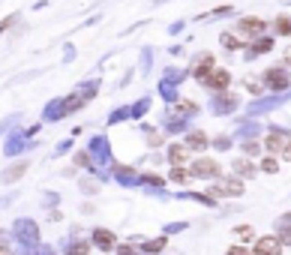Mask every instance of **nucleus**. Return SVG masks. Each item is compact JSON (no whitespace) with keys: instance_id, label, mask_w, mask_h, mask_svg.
<instances>
[{"instance_id":"1","label":"nucleus","mask_w":291,"mask_h":255,"mask_svg":"<svg viewBox=\"0 0 291 255\" xmlns=\"http://www.w3.org/2000/svg\"><path fill=\"white\" fill-rule=\"evenodd\" d=\"M210 195H225V198H237V195H243V180H237V177H219V180L213 183Z\"/></svg>"},{"instance_id":"2","label":"nucleus","mask_w":291,"mask_h":255,"mask_svg":"<svg viewBox=\"0 0 291 255\" xmlns=\"http://www.w3.org/2000/svg\"><path fill=\"white\" fill-rule=\"evenodd\" d=\"M192 177H219V162H216V159H207V156L195 159V165H192Z\"/></svg>"},{"instance_id":"3","label":"nucleus","mask_w":291,"mask_h":255,"mask_svg":"<svg viewBox=\"0 0 291 255\" xmlns=\"http://www.w3.org/2000/svg\"><path fill=\"white\" fill-rule=\"evenodd\" d=\"M237 27H240V33H243V39H258L261 36V33H264V21L261 18H243L240 24H237Z\"/></svg>"},{"instance_id":"4","label":"nucleus","mask_w":291,"mask_h":255,"mask_svg":"<svg viewBox=\"0 0 291 255\" xmlns=\"http://www.w3.org/2000/svg\"><path fill=\"white\" fill-rule=\"evenodd\" d=\"M264 84L273 87V90H285L288 84H291V75L285 69H270V72H264Z\"/></svg>"},{"instance_id":"5","label":"nucleus","mask_w":291,"mask_h":255,"mask_svg":"<svg viewBox=\"0 0 291 255\" xmlns=\"http://www.w3.org/2000/svg\"><path fill=\"white\" fill-rule=\"evenodd\" d=\"M204 84H207L210 90H225L231 84V75H228V69H213L207 78H204Z\"/></svg>"},{"instance_id":"6","label":"nucleus","mask_w":291,"mask_h":255,"mask_svg":"<svg viewBox=\"0 0 291 255\" xmlns=\"http://www.w3.org/2000/svg\"><path fill=\"white\" fill-rule=\"evenodd\" d=\"M255 255H282L279 237H261V240L255 243Z\"/></svg>"},{"instance_id":"7","label":"nucleus","mask_w":291,"mask_h":255,"mask_svg":"<svg viewBox=\"0 0 291 255\" xmlns=\"http://www.w3.org/2000/svg\"><path fill=\"white\" fill-rule=\"evenodd\" d=\"M288 135H282V132H267V138H264V144H267V153H282L285 147H288Z\"/></svg>"},{"instance_id":"8","label":"nucleus","mask_w":291,"mask_h":255,"mask_svg":"<svg viewBox=\"0 0 291 255\" xmlns=\"http://www.w3.org/2000/svg\"><path fill=\"white\" fill-rule=\"evenodd\" d=\"M210 72H213V54H204V57H201V60L192 66V75L204 81V78H207Z\"/></svg>"},{"instance_id":"9","label":"nucleus","mask_w":291,"mask_h":255,"mask_svg":"<svg viewBox=\"0 0 291 255\" xmlns=\"http://www.w3.org/2000/svg\"><path fill=\"white\" fill-rule=\"evenodd\" d=\"M93 243H96L99 249H111V246L117 243V237H114L108 228H96V231H93Z\"/></svg>"},{"instance_id":"10","label":"nucleus","mask_w":291,"mask_h":255,"mask_svg":"<svg viewBox=\"0 0 291 255\" xmlns=\"http://www.w3.org/2000/svg\"><path fill=\"white\" fill-rule=\"evenodd\" d=\"M24 171H27V162H15L9 171H3L0 174V183H15L18 177H24Z\"/></svg>"},{"instance_id":"11","label":"nucleus","mask_w":291,"mask_h":255,"mask_svg":"<svg viewBox=\"0 0 291 255\" xmlns=\"http://www.w3.org/2000/svg\"><path fill=\"white\" fill-rule=\"evenodd\" d=\"M168 159L174 162V165H183L186 159H189V147H186V144H171V150H168Z\"/></svg>"},{"instance_id":"12","label":"nucleus","mask_w":291,"mask_h":255,"mask_svg":"<svg viewBox=\"0 0 291 255\" xmlns=\"http://www.w3.org/2000/svg\"><path fill=\"white\" fill-rule=\"evenodd\" d=\"M186 147H189V150H204V147H207V135H204V132H192L189 141H186Z\"/></svg>"},{"instance_id":"13","label":"nucleus","mask_w":291,"mask_h":255,"mask_svg":"<svg viewBox=\"0 0 291 255\" xmlns=\"http://www.w3.org/2000/svg\"><path fill=\"white\" fill-rule=\"evenodd\" d=\"M234 171L240 174V177H252V174H255V165L246 162V159H237V162H234Z\"/></svg>"},{"instance_id":"14","label":"nucleus","mask_w":291,"mask_h":255,"mask_svg":"<svg viewBox=\"0 0 291 255\" xmlns=\"http://www.w3.org/2000/svg\"><path fill=\"white\" fill-rule=\"evenodd\" d=\"M189 177H192V171H186L183 165H174V168H171V180H174V183H186Z\"/></svg>"},{"instance_id":"15","label":"nucleus","mask_w":291,"mask_h":255,"mask_svg":"<svg viewBox=\"0 0 291 255\" xmlns=\"http://www.w3.org/2000/svg\"><path fill=\"white\" fill-rule=\"evenodd\" d=\"M270 45H273V42H270L267 36H258V39L252 42V54H264V51H270Z\"/></svg>"},{"instance_id":"16","label":"nucleus","mask_w":291,"mask_h":255,"mask_svg":"<svg viewBox=\"0 0 291 255\" xmlns=\"http://www.w3.org/2000/svg\"><path fill=\"white\" fill-rule=\"evenodd\" d=\"M276 33H282V36H288V33H291V21H288V15H279V18H276Z\"/></svg>"},{"instance_id":"17","label":"nucleus","mask_w":291,"mask_h":255,"mask_svg":"<svg viewBox=\"0 0 291 255\" xmlns=\"http://www.w3.org/2000/svg\"><path fill=\"white\" fill-rule=\"evenodd\" d=\"M222 45H225V48H243V39L231 36V33H222Z\"/></svg>"},{"instance_id":"18","label":"nucleus","mask_w":291,"mask_h":255,"mask_svg":"<svg viewBox=\"0 0 291 255\" xmlns=\"http://www.w3.org/2000/svg\"><path fill=\"white\" fill-rule=\"evenodd\" d=\"M69 255H90V243H72Z\"/></svg>"},{"instance_id":"19","label":"nucleus","mask_w":291,"mask_h":255,"mask_svg":"<svg viewBox=\"0 0 291 255\" xmlns=\"http://www.w3.org/2000/svg\"><path fill=\"white\" fill-rule=\"evenodd\" d=\"M261 171H267V174H276V159H273V156H264V162H261Z\"/></svg>"},{"instance_id":"20","label":"nucleus","mask_w":291,"mask_h":255,"mask_svg":"<svg viewBox=\"0 0 291 255\" xmlns=\"http://www.w3.org/2000/svg\"><path fill=\"white\" fill-rule=\"evenodd\" d=\"M174 111H183V114H186V111H195V102H189V99H180L177 105H174Z\"/></svg>"},{"instance_id":"21","label":"nucleus","mask_w":291,"mask_h":255,"mask_svg":"<svg viewBox=\"0 0 291 255\" xmlns=\"http://www.w3.org/2000/svg\"><path fill=\"white\" fill-rule=\"evenodd\" d=\"M15 21H18V15H9V18H3V21H0V33H3L9 24H15Z\"/></svg>"},{"instance_id":"22","label":"nucleus","mask_w":291,"mask_h":255,"mask_svg":"<svg viewBox=\"0 0 291 255\" xmlns=\"http://www.w3.org/2000/svg\"><path fill=\"white\" fill-rule=\"evenodd\" d=\"M225 255H252V252H249V249H243V246H231Z\"/></svg>"},{"instance_id":"23","label":"nucleus","mask_w":291,"mask_h":255,"mask_svg":"<svg viewBox=\"0 0 291 255\" xmlns=\"http://www.w3.org/2000/svg\"><path fill=\"white\" fill-rule=\"evenodd\" d=\"M234 231H237V234H240V237H243V240H249V237H252V231H249L246 225H237Z\"/></svg>"},{"instance_id":"24","label":"nucleus","mask_w":291,"mask_h":255,"mask_svg":"<svg viewBox=\"0 0 291 255\" xmlns=\"http://www.w3.org/2000/svg\"><path fill=\"white\" fill-rule=\"evenodd\" d=\"M279 243H291V225H288V228H282V234H279Z\"/></svg>"},{"instance_id":"25","label":"nucleus","mask_w":291,"mask_h":255,"mask_svg":"<svg viewBox=\"0 0 291 255\" xmlns=\"http://www.w3.org/2000/svg\"><path fill=\"white\" fill-rule=\"evenodd\" d=\"M162 246H165V240H162V237H156V240H150V249H153V252H159Z\"/></svg>"},{"instance_id":"26","label":"nucleus","mask_w":291,"mask_h":255,"mask_svg":"<svg viewBox=\"0 0 291 255\" xmlns=\"http://www.w3.org/2000/svg\"><path fill=\"white\" fill-rule=\"evenodd\" d=\"M246 87H249L252 93H258V90H261V84H258V81H252V78H249V81H246Z\"/></svg>"},{"instance_id":"27","label":"nucleus","mask_w":291,"mask_h":255,"mask_svg":"<svg viewBox=\"0 0 291 255\" xmlns=\"http://www.w3.org/2000/svg\"><path fill=\"white\" fill-rule=\"evenodd\" d=\"M117 255H135V249H132V246H120V249H117Z\"/></svg>"},{"instance_id":"28","label":"nucleus","mask_w":291,"mask_h":255,"mask_svg":"<svg viewBox=\"0 0 291 255\" xmlns=\"http://www.w3.org/2000/svg\"><path fill=\"white\" fill-rule=\"evenodd\" d=\"M246 153H249V156H255V153H258V144H252V141H249V144H246Z\"/></svg>"},{"instance_id":"29","label":"nucleus","mask_w":291,"mask_h":255,"mask_svg":"<svg viewBox=\"0 0 291 255\" xmlns=\"http://www.w3.org/2000/svg\"><path fill=\"white\" fill-rule=\"evenodd\" d=\"M282 156H285V159H291V141H288V147L282 150Z\"/></svg>"},{"instance_id":"30","label":"nucleus","mask_w":291,"mask_h":255,"mask_svg":"<svg viewBox=\"0 0 291 255\" xmlns=\"http://www.w3.org/2000/svg\"><path fill=\"white\" fill-rule=\"evenodd\" d=\"M0 255H12V249L9 246H0Z\"/></svg>"},{"instance_id":"31","label":"nucleus","mask_w":291,"mask_h":255,"mask_svg":"<svg viewBox=\"0 0 291 255\" xmlns=\"http://www.w3.org/2000/svg\"><path fill=\"white\" fill-rule=\"evenodd\" d=\"M285 63H288V66H291V54H288V57H285Z\"/></svg>"}]
</instances>
